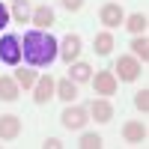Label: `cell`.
I'll return each instance as SVG.
<instances>
[{"instance_id": "6da1fadb", "label": "cell", "mask_w": 149, "mask_h": 149, "mask_svg": "<svg viewBox=\"0 0 149 149\" xmlns=\"http://www.w3.org/2000/svg\"><path fill=\"white\" fill-rule=\"evenodd\" d=\"M57 54H60V45L48 30H30L21 42V57L30 66H51Z\"/></svg>"}, {"instance_id": "7a4b0ae2", "label": "cell", "mask_w": 149, "mask_h": 149, "mask_svg": "<svg viewBox=\"0 0 149 149\" xmlns=\"http://www.w3.org/2000/svg\"><path fill=\"white\" fill-rule=\"evenodd\" d=\"M0 60H3L6 66H18L21 63V39L18 36L6 33L3 39H0Z\"/></svg>"}, {"instance_id": "3957f363", "label": "cell", "mask_w": 149, "mask_h": 149, "mask_svg": "<svg viewBox=\"0 0 149 149\" xmlns=\"http://www.w3.org/2000/svg\"><path fill=\"white\" fill-rule=\"evenodd\" d=\"M113 74H116V81H125V84L137 81V78H140V60H134V57H119Z\"/></svg>"}, {"instance_id": "277c9868", "label": "cell", "mask_w": 149, "mask_h": 149, "mask_svg": "<svg viewBox=\"0 0 149 149\" xmlns=\"http://www.w3.org/2000/svg\"><path fill=\"white\" fill-rule=\"evenodd\" d=\"M54 86H57V81L51 78V74H42V78H36V84H33V102L36 104H48L54 98Z\"/></svg>"}, {"instance_id": "5b68a950", "label": "cell", "mask_w": 149, "mask_h": 149, "mask_svg": "<svg viewBox=\"0 0 149 149\" xmlns=\"http://www.w3.org/2000/svg\"><path fill=\"white\" fill-rule=\"evenodd\" d=\"M90 81H93L95 95H102V98L113 95V93H116V86H119V81H116V74H113V72H95V78H90Z\"/></svg>"}, {"instance_id": "8992f818", "label": "cell", "mask_w": 149, "mask_h": 149, "mask_svg": "<svg viewBox=\"0 0 149 149\" xmlns=\"http://www.w3.org/2000/svg\"><path fill=\"white\" fill-rule=\"evenodd\" d=\"M81 48H84V39L78 33H69L63 42H60V60H63V63H74V60L81 57Z\"/></svg>"}, {"instance_id": "52a82bcc", "label": "cell", "mask_w": 149, "mask_h": 149, "mask_svg": "<svg viewBox=\"0 0 149 149\" xmlns=\"http://www.w3.org/2000/svg\"><path fill=\"white\" fill-rule=\"evenodd\" d=\"M98 21H102L107 30H113V27H119V24L125 21V12H122L119 3H104L102 9H98Z\"/></svg>"}, {"instance_id": "ba28073f", "label": "cell", "mask_w": 149, "mask_h": 149, "mask_svg": "<svg viewBox=\"0 0 149 149\" xmlns=\"http://www.w3.org/2000/svg\"><path fill=\"white\" fill-rule=\"evenodd\" d=\"M60 119H63V125L69 131H81L86 125V119H90V113H86V107H66Z\"/></svg>"}, {"instance_id": "9c48e42d", "label": "cell", "mask_w": 149, "mask_h": 149, "mask_svg": "<svg viewBox=\"0 0 149 149\" xmlns=\"http://www.w3.org/2000/svg\"><path fill=\"white\" fill-rule=\"evenodd\" d=\"M30 24L36 30H51V24H54V9L51 6H36L33 12H30Z\"/></svg>"}, {"instance_id": "30bf717a", "label": "cell", "mask_w": 149, "mask_h": 149, "mask_svg": "<svg viewBox=\"0 0 149 149\" xmlns=\"http://www.w3.org/2000/svg\"><path fill=\"white\" fill-rule=\"evenodd\" d=\"M18 134H21V119L15 113L0 116V140H18Z\"/></svg>"}, {"instance_id": "8fae6325", "label": "cell", "mask_w": 149, "mask_h": 149, "mask_svg": "<svg viewBox=\"0 0 149 149\" xmlns=\"http://www.w3.org/2000/svg\"><path fill=\"white\" fill-rule=\"evenodd\" d=\"M95 122H110L113 119V104L107 102V98H93V104H90V110H86Z\"/></svg>"}, {"instance_id": "7c38bea8", "label": "cell", "mask_w": 149, "mask_h": 149, "mask_svg": "<svg viewBox=\"0 0 149 149\" xmlns=\"http://www.w3.org/2000/svg\"><path fill=\"white\" fill-rule=\"evenodd\" d=\"M122 137H125L128 143H143V140H146V125L137 122V119H131V122L122 125Z\"/></svg>"}, {"instance_id": "4fadbf2b", "label": "cell", "mask_w": 149, "mask_h": 149, "mask_svg": "<svg viewBox=\"0 0 149 149\" xmlns=\"http://www.w3.org/2000/svg\"><path fill=\"white\" fill-rule=\"evenodd\" d=\"M54 95H57V98H63V102H74V98H78V84H74L72 78L57 81V86H54Z\"/></svg>"}, {"instance_id": "5bb4252c", "label": "cell", "mask_w": 149, "mask_h": 149, "mask_svg": "<svg viewBox=\"0 0 149 149\" xmlns=\"http://www.w3.org/2000/svg\"><path fill=\"white\" fill-rule=\"evenodd\" d=\"M18 81L15 78H9V74H0V98H3V102H15L18 98Z\"/></svg>"}, {"instance_id": "9a60e30c", "label": "cell", "mask_w": 149, "mask_h": 149, "mask_svg": "<svg viewBox=\"0 0 149 149\" xmlns=\"http://www.w3.org/2000/svg\"><path fill=\"white\" fill-rule=\"evenodd\" d=\"M122 24H125V27H128L134 36H143V33H146V27H149V21H146V15H143V12L125 15V21H122Z\"/></svg>"}, {"instance_id": "2e32d148", "label": "cell", "mask_w": 149, "mask_h": 149, "mask_svg": "<svg viewBox=\"0 0 149 149\" xmlns=\"http://www.w3.org/2000/svg\"><path fill=\"white\" fill-rule=\"evenodd\" d=\"M93 48H95L98 57H107L110 51H113V36H110V30H102V33H98L95 42H93Z\"/></svg>"}, {"instance_id": "e0dca14e", "label": "cell", "mask_w": 149, "mask_h": 149, "mask_svg": "<svg viewBox=\"0 0 149 149\" xmlns=\"http://www.w3.org/2000/svg\"><path fill=\"white\" fill-rule=\"evenodd\" d=\"M72 66V72H69V78L74 81V84H86L93 78V69H90V63H78V60H74V63H69Z\"/></svg>"}, {"instance_id": "ac0fdd59", "label": "cell", "mask_w": 149, "mask_h": 149, "mask_svg": "<svg viewBox=\"0 0 149 149\" xmlns=\"http://www.w3.org/2000/svg\"><path fill=\"white\" fill-rule=\"evenodd\" d=\"M9 15L15 18V24H27L30 21V6H27V0H15L9 9Z\"/></svg>"}, {"instance_id": "d6986e66", "label": "cell", "mask_w": 149, "mask_h": 149, "mask_svg": "<svg viewBox=\"0 0 149 149\" xmlns=\"http://www.w3.org/2000/svg\"><path fill=\"white\" fill-rule=\"evenodd\" d=\"M131 54H134V60H149V42H146V33L143 36H134V42H131Z\"/></svg>"}, {"instance_id": "ffe728a7", "label": "cell", "mask_w": 149, "mask_h": 149, "mask_svg": "<svg viewBox=\"0 0 149 149\" xmlns=\"http://www.w3.org/2000/svg\"><path fill=\"white\" fill-rule=\"evenodd\" d=\"M12 78L18 81V86H24V90H33V84H36V78H39V74H36L33 69H18Z\"/></svg>"}, {"instance_id": "44dd1931", "label": "cell", "mask_w": 149, "mask_h": 149, "mask_svg": "<svg viewBox=\"0 0 149 149\" xmlns=\"http://www.w3.org/2000/svg\"><path fill=\"white\" fill-rule=\"evenodd\" d=\"M78 146H84V149H98V146H102V137H98L95 131H86V134H81Z\"/></svg>"}, {"instance_id": "7402d4cb", "label": "cell", "mask_w": 149, "mask_h": 149, "mask_svg": "<svg viewBox=\"0 0 149 149\" xmlns=\"http://www.w3.org/2000/svg\"><path fill=\"white\" fill-rule=\"evenodd\" d=\"M134 107L137 110H149V90H140V93H134Z\"/></svg>"}, {"instance_id": "603a6c76", "label": "cell", "mask_w": 149, "mask_h": 149, "mask_svg": "<svg viewBox=\"0 0 149 149\" xmlns=\"http://www.w3.org/2000/svg\"><path fill=\"white\" fill-rule=\"evenodd\" d=\"M63 6H66L69 12H81V9H84V0H63Z\"/></svg>"}, {"instance_id": "cb8c5ba5", "label": "cell", "mask_w": 149, "mask_h": 149, "mask_svg": "<svg viewBox=\"0 0 149 149\" xmlns=\"http://www.w3.org/2000/svg\"><path fill=\"white\" fill-rule=\"evenodd\" d=\"M9 18H12V15H9V9H6L3 3H0V30H3L6 24H9Z\"/></svg>"}, {"instance_id": "d4e9b609", "label": "cell", "mask_w": 149, "mask_h": 149, "mask_svg": "<svg viewBox=\"0 0 149 149\" xmlns=\"http://www.w3.org/2000/svg\"><path fill=\"white\" fill-rule=\"evenodd\" d=\"M45 146H48V149H60V146H63V143H60L57 137H48V140H45Z\"/></svg>"}]
</instances>
